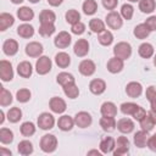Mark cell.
Here are the masks:
<instances>
[{"label":"cell","mask_w":156,"mask_h":156,"mask_svg":"<svg viewBox=\"0 0 156 156\" xmlns=\"http://www.w3.org/2000/svg\"><path fill=\"white\" fill-rule=\"evenodd\" d=\"M57 145H58V141H57V138L54 134H44L40 138V141H39L40 150L45 154L55 152L56 149H57Z\"/></svg>","instance_id":"6da1fadb"},{"label":"cell","mask_w":156,"mask_h":156,"mask_svg":"<svg viewBox=\"0 0 156 156\" xmlns=\"http://www.w3.org/2000/svg\"><path fill=\"white\" fill-rule=\"evenodd\" d=\"M113 55L116 57L122 58L123 61L128 60L132 56V45L128 41H119L113 46Z\"/></svg>","instance_id":"7a4b0ae2"},{"label":"cell","mask_w":156,"mask_h":156,"mask_svg":"<svg viewBox=\"0 0 156 156\" xmlns=\"http://www.w3.org/2000/svg\"><path fill=\"white\" fill-rule=\"evenodd\" d=\"M105 23L107 24V27L110 29H113V30H118L122 28L123 26V17L121 16L119 12L117 11H110L106 17H105Z\"/></svg>","instance_id":"3957f363"},{"label":"cell","mask_w":156,"mask_h":156,"mask_svg":"<svg viewBox=\"0 0 156 156\" xmlns=\"http://www.w3.org/2000/svg\"><path fill=\"white\" fill-rule=\"evenodd\" d=\"M56 121H55V117L49 113V112H43L38 116V119H37V124L39 127V129L41 130H50L54 128Z\"/></svg>","instance_id":"277c9868"},{"label":"cell","mask_w":156,"mask_h":156,"mask_svg":"<svg viewBox=\"0 0 156 156\" xmlns=\"http://www.w3.org/2000/svg\"><path fill=\"white\" fill-rule=\"evenodd\" d=\"M129 140L127 136L124 135H119L116 139V147L112 151L113 156H123V155H128L129 154Z\"/></svg>","instance_id":"5b68a950"},{"label":"cell","mask_w":156,"mask_h":156,"mask_svg":"<svg viewBox=\"0 0 156 156\" xmlns=\"http://www.w3.org/2000/svg\"><path fill=\"white\" fill-rule=\"evenodd\" d=\"M51 68H52V61L50 57L44 56V55L38 57V60L35 62V71L38 74L45 76L51 71Z\"/></svg>","instance_id":"8992f818"},{"label":"cell","mask_w":156,"mask_h":156,"mask_svg":"<svg viewBox=\"0 0 156 156\" xmlns=\"http://www.w3.org/2000/svg\"><path fill=\"white\" fill-rule=\"evenodd\" d=\"M13 68L12 63L7 60H1L0 61V78L2 82H11L13 79Z\"/></svg>","instance_id":"52a82bcc"},{"label":"cell","mask_w":156,"mask_h":156,"mask_svg":"<svg viewBox=\"0 0 156 156\" xmlns=\"http://www.w3.org/2000/svg\"><path fill=\"white\" fill-rule=\"evenodd\" d=\"M72 43V37L68 32L66 30H61L56 34V37L54 38V45L57 49H66L71 45Z\"/></svg>","instance_id":"ba28073f"},{"label":"cell","mask_w":156,"mask_h":156,"mask_svg":"<svg viewBox=\"0 0 156 156\" xmlns=\"http://www.w3.org/2000/svg\"><path fill=\"white\" fill-rule=\"evenodd\" d=\"M43 51H44V46L39 41H30L26 45V49H24L26 55L32 57V58L40 57L43 55Z\"/></svg>","instance_id":"9c48e42d"},{"label":"cell","mask_w":156,"mask_h":156,"mask_svg":"<svg viewBox=\"0 0 156 156\" xmlns=\"http://www.w3.org/2000/svg\"><path fill=\"white\" fill-rule=\"evenodd\" d=\"M49 107H50L51 112L57 113V115H61V113H63L67 110V104H66V101L62 98H60V96H52L49 100Z\"/></svg>","instance_id":"30bf717a"},{"label":"cell","mask_w":156,"mask_h":156,"mask_svg":"<svg viewBox=\"0 0 156 156\" xmlns=\"http://www.w3.org/2000/svg\"><path fill=\"white\" fill-rule=\"evenodd\" d=\"M78 71L82 76L84 77H90L95 73L96 71V65L93 60H89V58H85V60H82L79 66H78Z\"/></svg>","instance_id":"8fae6325"},{"label":"cell","mask_w":156,"mask_h":156,"mask_svg":"<svg viewBox=\"0 0 156 156\" xmlns=\"http://www.w3.org/2000/svg\"><path fill=\"white\" fill-rule=\"evenodd\" d=\"M74 122H76V126L79 128H88L93 123V117L87 111H79L74 116Z\"/></svg>","instance_id":"7c38bea8"},{"label":"cell","mask_w":156,"mask_h":156,"mask_svg":"<svg viewBox=\"0 0 156 156\" xmlns=\"http://www.w3.org/2000/svg\"><path fill=\"white\" fill-rule=\"evenodd\" d=\"M89 48H90L89 41L87 39H84V38H80V39H78L74 43V45H73V52L78 57H84V56L88 55Z\"/></svg>","instance_id":"4fadbf2b"},{"label":"cell","mask_w":156,"mask_h":156,"mask_svg":"<svg viewBox=\"0 0 156 156\" xmlns=\"http://www.w3.org/2000/svg\"><path fill=\"white\" fill-rule=\"evenodd\" d=\"M106 68H107V71H108L110 73L117 74V73H119V72L123 71V68H124V61H123L122 58H119V57L113 56V57H111V58L107 61Z\"/></svg>","instance_id":"5bb4252c"},{"label":"cell","mask_w":156,"mask_h":156,"mask_svg":"<svg viewBox=\"0 0 156 156\" xmlns=\"http://www.w3.org/2000/svg\"><path fill=\"white\" fill-rule=\"evenodd\" d=\"M134 128H135V124L133 119L128 117H123L117 121V130L122 134H130L134 130Z\"/></svg>","instance_id":"9a60e30c"},{"label":"cell","mask_w":156,"mask_h":156,"mask_svg":"<svg viewBox=\"0 0 156 156\" xmlns=\"http://www.w3.org/2000/svg\"><path fill=\"white\" fill-rule=\"evenodd\" d=\"M106 88H107L106 82L104 79H100V78H94L89 83V90L94 95H101V94H104L105 90H106Z\"/></svg>","instance_id":"2e32d148"},{"label":"cell","mask_w":156,"mask_h":156,"mask_svg":"<svg viewBox=\"0 0 156 156\" xmlns=\"http://www.w3.org/2000/svg\"><path fill=\"white\" fill-rule=\"evenodd\" d=\"M76 126L74 122V117H71L68 115H62L61 117H58L57 119V127L62 132H69L73 129V127Z\"/></svg>","instance_id":"e0dca14e"},{"label":"cell","mask_w":156,"mask_h":156,"mask_svg":"<svg viewBox=\"0 0 156 156\" xmlns=\"http://www.w3.org/2000/svg\"><path fill=\"white\" fill-rule=\"evenodd\" d=\"M126 94H127L129 98H132V99L139 98V96L143 94V85H141V83L135 82V80L129 82V83L126 85Z\"/></svg>","instance_id":"ac0fdd59"},{"label":"cell","mask_w":156,"mask_h":156,"mask_svg":"<svg viewBox=\"0 0 156 156\" xmlns=\"http://www.w3.org/2000/svg\"><path fill=\"white\" fill-rule=\"evenodd\" d=\"M18 49H20V45H18L17 40L12 39V38L6 39L2 44V52L6 56H15L18 52Z\"/></svg>","instance_id":"d6986e66"},{"label":"cell","mask_w":156,"mask_h":156,"mask_svg":"<svg viewBox=\"0 0 156 156\" xmlns=\"http://www.w3.org/2000/svg\"><path fill=\"white\" fill-rule=\"evenodd\" d=\"M99 124L101 127V129L104 132H107V133H111L113 130L117 129V122H116V118L115 117H107V116H102L99 121Z\"/></svg>","instance_id":"ffe728a7"},{"label":"cell","mask_w":156,"mask_h":156,"mask_svg":"<svg viewBox=\"0 0 156 156\" xmlns=\"http://www.w3.org/2000/svg\"><path fill=\"white\" fill-rule=\"evenodd\" d=\"M149 136H150V135H149V132L143 130V129L138 130V132L134 134V136H133L134 145H135L136 147H139V149H144V147H146Z\"/></svg>","instance_id":"44dd1931"},{"label":"cell","mask_w":156,"mask_h":156,"mask_svg":"<svg viewBox=\"0 0 156 156\" xmlns=\"http://www.w3.org/2000/svg\"><path fill=\"white\" fill-rule=\"evenodd\" d=\"M116 147V140L112 138V136H105L101 141H100V145H99V149L102 154H112V151L115 150Z\"/></svg>","instance_id":"7402d4cb"},{"label":"cell","mask_w":156,"mask_h":156,"mask_svg":"<svg viewBox=\"0 0 156 156\" xmlns=\"http://www.w3.org/2000/svg\"><path fill=\"white\" fill-rule=\"evenodd\" d=\"M16 15H17L18 20L22 22H30L34 18V11L29 6H21L17 10Z\"/></svg>","instance_id":"603a6c76"},{"label":"cell","mask_w":156,"mask_h":156,"mask_svg":"<svg viewBox=\"0 0 156 156\" xmlns=\"http://www.w3.org/2000/svg\"><path fill=\"white\" fill-rule=\"evenodd\" d=\"M138 54H139L140 57L147 60V58H151V57L155 55V49H154L152 44L145 41V43H141V44L139 45V48H138Z\"/></svg>","instance_id":"cb8c5ba5"},{"label":"cell","mask_w":156,"mask_h":156,"mask_svg":"<svg viewBox=\"0 0 156 156\" xmlns=\"http://www.w3.org/2000/svg\"><path fill=\"white\" fill-rule=\"evenodd\" d=\"M17 73L22 78H29L33 73V66L29 61H21L17 65Z\"/></svg>","instance_id":"d4e9b609"},{"label":"cell","mask_w":156,"mask_h":156,"mask_svg":"<svg viewBox=\"0 0 156 156\" xmlns=\"http://www.w3.org/2000/svg\"><path fill=\"white\" fill-rule=\"evenodd\" d=\"M34 27L32 26V24H29V23H27V22H24V23H22V24H20L18 27H17V34L21 37V38H23V39H29V38H32L33 35H34Z\"/></svg>","instance_id":"484cf974"},{"label":"cell","mask_w":156,"mask_h":156,"mask_svg":"<svg viewBox=\"0 0 156 156\" xmlns=\"http://www.w3.org/2000/svg\"><path fill=\"white\" fill-rule=\"evenodd\" d=\"M100 113H101V116L116 117L117 116V106L112 101H105L100 107Z\"/></svg>","instance_id":"4316f807"},{"label":"cell","mask_w":156,"mask_h":156,"mask_svg":"<svg viewBox=\"0 0 156 156\" xmlns=\"http://www.w3.org/2000/svg\"><path fill=\"white\" fill-rule=\"evenodd\" d=\"M15 23V17L9 12H1L0 13V30L5 32L10 27H12Z\"/></svg>","instance_id":"83f0119b"},{"label":"cell","mask_w":156,"mask_h":156,"mask_svg":"<svg viewBox=\"0 0 156 156\" xmlns=\"http://www.w3.org/2000/svg\"><path fill=\"white\" fill-rule=\"evenodd\" d=\"M55 63L60 68H67L71 65V56L65 51H60L55 55Z\"/></svg>","instance_id":"f1b7e54d"},{"label":"cell","mask_w":156,"mask_h":156,"mask_svg":"<svg viewBox=\"0 0 156 156\" xmlns=\"http://www.w3.org/2000/svg\"><path fill=\"white\" fill-rule=\"evenodd\" d=\"M17 151H18V154L22 155V156H29V155L33 154L34 147H33V144H32L29 140L24 139V140H21V141L18 143V145H17Z\"/></svg>","instance_id":"f546056e"},{"label":"cell","mask_w":156,"mask_h":156,"mask_svg":"<svg viewBox=\"0 0 156 156\" xmlns=\"http://www.w3.org/2000/svg\"><path fill=\"white\" fill-rule=\"evenodd\" d=\"M150 33H151V30L147 28V26H146L145 23H140V24L135 26L134 29H133L134 37H135L136 39H140V40L146 39V38L150 35Z\"/></svg>","instance_id":"4dcf8cb0"},{"label":"cell","mask_w":156,"mask_h":156,"mask_svg":"<svg viewBox=\"0 0 156 156\" xmlns=\"http://www.w3.org/2000/svg\"><path fill=\"white\" fill-rule=\"evenodd\" d=\"M22 116H23L22 110L20 107H16V106L9 108V111L6 113V118L10 123H18L22 119Z\"/></svg>","instance_id":"1f68e13d"},{"label":"cell","mask_w":156,"mask_h":156,"mask_svg":"<svg viewBox=\"0 0 156 156\" xmlns=\"http://www.w3.org/2000/svg\"><path fill=\"white\" fill-rule=\"evenodd\" d=\"M35 130H37V127H35V124H34L33 122H30V121L23 122V123L21 124V127H20L21 134H22L23 136H26V138H29V136L34 135V134H35Z\"/></svg>","instance_id":"d6a6232c"},{"label":"cell","mask_w":156,"mask_h":156,"mask_svg":"<svg viewBox=\"0 0 156 156\" xmlns=\"http://www.w3.org/2000/svg\"><path fill=\"white\" fill-rule=\"evenodd\" d=\"M89 28L93 33L100 34L101 32H104L106 29V23L100 18H91L89 21Z\"/></svg>","instance_id":"836d02e7"},{"label":"cell","mask_w":156,"mask_h":156,"mask_svg":"<svg viewBox=\"0 0 156 156\" xmlns=\"http://www.w3.org/2000/svg\"><path fill=\"white\" fill-rule=\"evenodd\" d=\"M62 89H63L65 95H66L68 99H72V100H73V99H77L78 95H79V88H78V85L76 84V82L69 83V84L62 87Z\"/></svg>","instance_id":"e575fe53"},{"label":"cell","mask_w":156,"mask_h":156,"mask_svg":"<svg viewBox=\"0 0 156 156\" xmlns=\"http://www.w3.org/2000/svg\"><path fill=\"white\" fill-rule=\"evenodd\" d=\"M55 21H56V13L52 10H43L39 13V22H40V24L55 23Z\"/></svg>","instance_id":"d590c367"},{"label":"cell","mask_w":156,"mask_h":156,"mask_svg":"<svg viewBox=\"0 0 156 156\" xmlns=\"http://www.w3.org/2000/svg\"><path fill=\"white\" fill-rule=\"evenodd\" d=\"M113 34L111 30H107L105 29L104 32H101L100 34H98V40L100 43V45L102 46H110L112 43H113Z\"/></svg>","instance_id":"8d00e7d4"},{"label":"cell","mask_w":156,"mask_h":156,"mask_svg":"<svg viewBox=\"0 0 156 156\" xmlns=\"http://www.w3.org/2000/svg\"><path fill=\"white\" fill-rule=\"evenodd\" d=\"M56 82L57 84H60L61 87H65L69 83H73L76 82V78L72 73H68V72H60L57 76H56Z\"/></svg>","instance_id":"74e56055"},{"label":"cell","mask_w":156,"mask_h":156,"mask_svg":"<svg viewBox=\"0 0 156 156\" xmlns=\"http://www.w3.org/2000/svg\"><path fill=\"white\" fill-rule=\"evenodd\" d=\"M82 10L87 16H93L98 11V2L95 0H85L82 5Z\"/></svg>","instance_id":"f35d334b"},{"label":"cell","mask_w":156,"mask_h":156,"mask_svg":"<svg viewBox=\"0 0 156 156\" xmlns=\"http://www.w3.org/2000/svg\"><path fill=\"white\" fill-rule=\"evenodd\" d=\"M156 9V1L155 0H140L139 1V10L143 13H152Z\"/></svg>","instance_id":"ab89813d"},{"label":"cell","mask_w":156,"mask_h":156,"mask_svg":"<svg viewBox=\"0 0 156 156\" xmlns=\"http://www.w3.org/2000/svg\"><path fill=\"white\" fill-rule=\"evenodd\" d=\"M13 101V98H12V94L10 90H7L6 88L1 87V90H0V105L2 107H6V106H10Z\"/></svg>","instance_id":"60d3db41"},{"label":"cell","mask_w":156,"mask_h":156,"mask_svg":"<svg viewBox=\"0 0 156 156\" xmlns=\"http://www.w3.org/2000/svg\"><path fill=\"white\" fill-rule=\"evenodd\" d=\"M65 20H66V22L68 24L73 26V24H76V23H78L80 21V13L78 12V10L71 9L65 13Z\"/></svg>","instance_id":"b9f144b4"},{"label":"cell","mask_w":156,"mask_h":156,"mask_svg":"<svg viewBox=\"0 0 156 156\" xmlns=\"http://www.w3.org/2000/svg\"><path fill=\"white\" fill-rule=\"evenodd\" d=\"M13 141V132L9 128H1L0 129V143L2 145H9Z\"/></svg>","instance_id":"7bdbcfd3"},{"label":"cell","mask_w":156,"mask_h":156,"mask_svg":"<svg viewBox=\"0 0 156 156\" xmlns=\"http://www.w3.org/2000/svg\"><path fill=\"white\" fill-rule=\"evenodd\" d=\"M30 98H32V93L27 88H21V89H18L16 91V100L18 102H21V104L28 102L30 100Z\"/></svg>","instance_id":"ee69618b"},{"label":"cell","mask_w":156,"mask_h":156,"mask_svg":"<svg viewBox=\"0 0 156 156\" xmlns=\"http://www.w3.org/2000/svg\"><path fill=\"white\" fill-rule=\"evenodd\" d=\"M55 32H56L55 23H44V24H40V27H39V34L45 38L51 37Z\"/></svg>","instance_id":"f6af8a7d"},{"label":"cell","mask_w":156,"mask_h":156,"mask_svg":"<svg viewBox=\"0 0 156 156\" xmlns=\"http://www.w3.org/2000/svg\"><path fill=\"white\" fill-rule=\"evenodd\" d=\"M139 107V105H136L135 102H123V104H121V106H119V110H121V112L123 113V115H126V116H133V113L136 111V108Z\"/></svg>","instance_id":"bcb514c9"},{"label":"cell","mask_w":156,"mask_h":156,"mask_svg":"<svg viewBox=\"0 0 156 156\" xmlns=\"http://www.w3.org/2000/svg\"><path fill=\"white\" fill-rule=\"evenodd\" d=\"M121 16L123 17V20H127V21H130L133 15H134V7L132 4L129 2H126L121 6Z\"/></svg>","instance_id":"7dc6e473"},{"label":"cell","mask_w":156,"mask_h":156,"mask_svg":"<svg viewBox=\"0 0 156 156\" xmlns=\"http://www.w3.org/2000/svg\"><path fill=\"white\" fill-rule=\"evenodd\" d=\"M139 124H140V128L143 129V130H146V132H151L154 128H155V123H154V121L149 117V115H146L141 121H139Z\"/></svg>","instance_id":"c3c4849f"},{"label":"cell","mask_w":156,"mask_h":156,"mask_svg":"<svg viewBox=\"0 0 156 156\" xmlns=\"http://www.w3.org/2000/svg\"><path fill=\"white\" fill-rule=\"evenodd\" d=\"M71 32H72L73 34H76V35H82V34L85 32V24L79 21L78 23L71 26Z\"/></svg>","instance_id":"681fc988"},{"label":"cell","mask_w":156,"mask_h":156,"mask_svg":"<svg viewBox=\"0 0 156 156\" xmlns=\"http://www.w3.org/2000/svg\"><path fill=\"white\" fill-rule=\"evenodd\" d=\"M145 96L149 102L156 100V85H149L145 90Z\"/></svg>","instance_id":"f907efd6"},{"label":"cell","mask_w":156,"mask_h":156,"mask_svg":"<svg viewBox=\"0 0 156 156\" xmlns=\"http://www.w3.org/2000/svg\"><path fill=\"white\" fill-rule=\"evenodd\" d=\"M146 115H147L146 110H145L144 107L139 106V107L136 108V111H135V112L133 113V116H132V117H133V118H134L135 121H138V122H139V121H141V119H143V118H144V117H145Z\"/></svg>","instance_id":"816d5d0a"},{"label":"cell","mask_w":156,"mask_h":156,"mask_svg":"<svg viewBox=\"0 0 156 156\" xmlns=\"http://www.w3.org/2000/svg\"><path fill=\"white\" fill-rule=\"evenodd\" d=\"M101 2H102V6L108 11L116 10V7L118 5V0H101Z\"/></svg>","instance_id":"f5cc1de1"},{"label":"cell","mask_w":156,"mask_h":156,"mask_svg":"<svg viewBox=\"0 0 156 156\" xmlns=\"http://www.w3.org/2000/svg\"><path fill=\"white\" fill-rule=\"evenodd\" d=\"M144 23L147 26V28H149L151 32H155V30H156V16H150V17H147Z\"/></svg>","instance_id":"db71d44e"},{"label":"cell","mask_w":156,"mask_h":156,"mask_svg":"<svg viewBox=\"0 0 156 156\" xmlns=\"http://www.w3.org/2000/svg\"><path fill=\"white\" fill-rule=\"evenodd\" d=\"M152 152H156V133H154L152 135L149 136L147 139V145H146Z\"/></svg>","instance_id":"11a10c76"},{"label":"cell","mask_w":156,"mask_h":156,"mask_svg":"<svg viewBox=\"0 0 156 156\" xmlns=\"http://www.w3.org/2000/svg\"><path fill=\"white\" fill-rule=\"evenodd\" d=\"M87 155L88 156H91V155H95V156H101V155H104L100 150H98V149H91V150H89L88 152H87Z\"/></svg>","instance_id":"9f6ffc18"},{"label":"cell","mask_w":156,"mask_h":156,"mask_svg":"<svg viewBox=\"0 0 156 156\" xmlns=\"http://www.w3.org/2000/svg\"><path fill=\"white\" fill-rule=\"evenodd\" d=\"M63 2V0H48V4L52 7H57Z\"/></svg>","instance_id":"6f0895ef"},{"label":"cell","mask_w":156,"mask_h":156,"mask_svg":"<svg viewBox=\"0 0 156 156\" xmlns=\"http://www.w3.org/2000/svg\"><path fill=\"white\" fill-rule=\"evenodd\" d=\"M11 155H12L11 150L5 149L4 146H2V147H0V156H11Z\"/></svg>","instance_id":"680465c9"},{"label":"cell","mask_w":156,"mask_h":156,"mask_svg":"<svg viewBox=\"0 0 156 156\" xmlns=\"http://www.w3.org/2000/svg\"><path fill=\"white\" fill-rule=\"evenodd\" d=\"M147 115H149V117L154 121V123L156 124V110H152V108H150V111L147 112Z\"/></svg>","instance_id":"91938a15"},{"label":"cell","mask_w":156,"mask_h":156,"mask_svg":"<svg viewBox=\"0 0 156 156\" xmlns=\"http://www.w3.org/2000/svg\"><path fill=\"white\" fill-rule=\"evenodd\" d=\"M5 122V112L4 110H0V124H2Z\"/></svg>","instance_id":"94428289"},{"label":"cell","mask_w":156,"mask_h":156,"mask_svg":"<svg viewBox=\"0 0 156 156\" xmlns=\"http://www.w3.org/2000/svg\"><path fill=\"white\" fill-rule=\"evenodd\" d=\"M12 4H15V5H20V4H22L24 0H10Z\"/></svg>","instance_id":"6125c7cd"},{"label":"cell","mask_w":156,"mask_h":156,"mask_svg":"<svg viewBox=\"0 0 156 156\" xmlns=\"http://www.w3.org/2000/svg\"><path fill=\"white\" fill-rule=\"evenodd\" d=\"M150 107H151L152 110H156V100H154V101L150 102Z\"/></svg>","instance_id":"be15d7a7"},{"label":"cell","mask_w":156,"mask_h":156,"mask_svg":"<svg viewBox=\"0 0 156 156\" xmlns=\"http://www.w3.org/2000/svg\"><path fill=\"white\" fill-rule=\"evenodd\" d=\"M28 1H29L30 4H38V2L40 1V0H28Z\"/></svg>","instance_id":"e7e4bbea"},{"label":"cell","mask_w":156,"mask_h":156,"mask_svg":"<svg viewBox=\"0 0 156 156\" xmlns=\"http://www.w3.org/2000/svg\"><path fill=\"white\" fill-rule=\"evenodd\" d=\"M127 1H129V2H139L140 0H127Z\"/></svg>","instance_id":"03108f58"},{"label":"cell","mask_w":156,"mask_h":156,"mask_svg":"<svg viewBox=\"0 0 156 156\" xmlns=\"http://www.w3.org/2000/svg\"><path fill=\"white\" fill-rule=\"evenodd\" d=\"M154 66L156 67V55H154Z\"/></svg>","instance_id":"003e7915"}]
</instances>
